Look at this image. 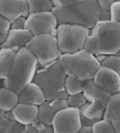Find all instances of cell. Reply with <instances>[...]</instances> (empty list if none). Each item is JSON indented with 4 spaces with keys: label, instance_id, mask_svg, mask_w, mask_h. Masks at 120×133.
Returning a JSON list of instances; mask_svg holds the SVG:
<instances>
[{
    "label": "cell",
    "instance_id": "obj_33",
    "mask_svg": "<svg viewBox=\"0 0 120 133\" xmlns=\"http://www.w3.org/2000/svg\"><path fill=\"white\" fill-rule=\"evenodd\" d=\"M111 20V14L110 11H102L100 10L99 22L100 21H107Z\"/></svg>",
    "mask_w": 120,
    "mask_h": 133
},
{
    "label": "cell",
    "instance_id": "obj_8",
    "mask_svg": "<svg viewBox=\"0 0 120 133\" xmlns=\"http://www.w3.org/2000/svg\"><path fill=\"white\" fill-rule=\"evenodd\" d=\"M59 23L52 11L30 13L26 17L25 29L33 36L49 34L56 37Z\"/></svg>",
    "mask_w": 120,
    "mask_h": 133
},
{
    "label": "cell",
    "instance_id": "obj_27",
    "mask_svg": "<svg viewBox=\"0 0 120 133\" xmlns=\"http://www.w3.org/2000/svg\"><path fill=\"white\" fill-rule=\"evenodd\" d=\"M16 121L5 118L0 119V133H11Z\"/></svg>",
    "mask_w": 120,
    "mask_h": 133
},
{
    "label": "cell",
    "instance_id": "obj_9",
    "mask_svg": "<svg viewBox=\"0 0 120 133\" xmlns=\"http://www.w3.org/2000/svg\"><path fill=\"white\" fill-rule=\"evenodd\" d=\"M51 126L54 133H78L82 124L79 109L66 107L53 118Z\"/></svg>",
    "mask_w": 120,
    "mask_h": 133
},
{
    "label": "cell",
    "instance_id": "obj_24",
    "mask_svg": "<svg viewBox=\"0 0 120 133\" xmlns=\"http://www.w3.org/2000/svg\"><path fill=\"white\" fill-rule=\"evenodd\" d=\"M66 101L68 107L79 109L87 103L82 93L68 96L66 98Z\"/></svg>",
    "mask_w": 120,
    "mask_h": 133
},
{
    "label": "cell",
    "instance_id": "obj_10",
    "mask_svg": "<svg viewBox=\"0 0 120 133\" xmlns=\"http://www.w3.org/2000/svg\"><path fill=\"white\" fill-rule=\"evenodd\" d=\"M98 86L111 95L120 92V76L109 68L101 65L93 77Z\"/></svg>",
    "mask_w": 120,
    "mask_h": 133
},
{
    "label": "cell",
    "instance_id": "obj_1",
    "mask_svg": "<svg viewBox=\"0 0 120 133\" xmlns=\"http://www.w3.org/2000/svg\"><path fill=\"white\" fill-rule=\"evenodd\" d=\"M85 49L95 56L116 55L120 50V23L98 22L90 30Z\"/></svg>",
    "mask_w": 120,
    "mask_h": 133
},
{
    "label": "cell",
    "instance_id": "obj_13",
    "mask_svg": "<svg viewBox=\"0 0 120 133\" xmlns=\"http://www.w3.org/2000/svg\"><path fill=\"white\" fill-rule=\"evenodd\" d=\"M33 35L26 29H13L10 28L5 39L2 44V48L10 49L17 52L25 47Z\"/></svg>",
    "mask_w": 120,
    "mask_h": 133
},
{
    "label": "cell",
    "instance_id": "obj_38",
    "mask_svg": "<svg viewBox=\"0 0 120 133\" xmlns=\"http://www.w3.org/2000/svg\"><path fill=\"white\" fill-rule=\"evenodd\" d=\"M117 55H119V56H120V50L119 51V52H118V53L117 54Z\"/></svg>",
    "mask_w": 120,
    "mask_h": 133
},
{
    "label": "cell",
    "instance_id": "obj_11",
    "mask_svg": "<svg viewBox=\"0 0 120 133\" xmlns=\"http://www.w3.org/2000/svg\"><path fill=\"white\" fill-rule=\"evenodd\" d=\"M29 14L27 0H0V15L10 24Z\"/></svg>",
    "mask_w": 120,
    "mask_h": 133
},
{
    "label": "cell",
    "instance_id": "obj_34",
    "mask_svg": "<svg viewBox=\"0 0 120 133\" xmlns=\"http://www.w3.org/2000/svg\"><path fill=\"white\" fill-rule=\"evenodd\" d=\"M78 133H93L92 127L83 126Z\"/></svg>",
    "mask_w": 120,
    "mask_h": 133
},
{
    "label": "cell",
    "instance_id": "obj_15",
    "mask_svg": "<svg viewBox=\"0 0 120 133\" xmlns=\"http://www.w3.org/2000/svg\"><path fill=\"white\" fill-rule=\"evenodd\" d=\"M19 103L39 107L46 101L44 93L34 82L28 84L18 94Z\"/></svg>",
    "mask_w": 120,
    "mask_h": 133
},
{
    "label": "cell",
    "instance_id": "obj_29",
    "mask_svg": "<svg viewBox=\"0 0 120 133\" xmlns=\"http://www.w3.org/2000/svg\"><path fill=\"white\" fill-rule=\"evenodd\" d=\"M78 0H52L54 8H65L75 4Z\"/></svg>",
    "mask_w": 120,
    "mask_h": 133
},
{
    "label": "cell",
    "instance_id": "obj_22",
    "mask_svg": "<svg viewBox=\"0 0 120 133\" xmlns=\"http://www.w3.org/2000/svg\"><path fill=\"white\" fill-rule=\"evenodd\" d=\"M92 128L93 133H116L112 124L104 118L94 123Z\"/></svg>",
    "mask_w": 120,
    "mask_h": 133
},
{
    "label": "cell",
    "instance_id": "obj_20",
    "mask_svg": "<svg viewBox=\"0 0 120 133\" xmlns=\"http://www.w3.org/2000/svg\"><path fill=\"white\" fill-rule=\"evenodd\" d=\"M30 13L52 11V0H27Z\"/></svg>",
    "mask_w": 120,
    "mask_h": 133
},
{
    "label": "cell",
    "instance_id": "obj_23",
    "mask_svg": "<svg viewBox=\"0 0 120 133\" xmlns=\"http://www.w3.org/2000/svg\"><path fill=\"white\" fill-rule=\"evenodd\" d=\"M25 131L27 133H54L52 126L45 124L38 119L25 127Z\"/></svg>",
    "mask_w": 120,
    "mask_h": 133
},
{
    "label": "cell",
    "instance_id": "obj_14",
    "mask_svg": "<svg viewBox=\"0 0 120 133\" xmlns=\"http://www.w3.org/2000/svg\"><path fill=\"white\" fill-rule=\"evenodd\" d=\"M67 106L66 99L47 100L38 107V119L45 124L51 126L55 115L61 110Z\"/></svg>",
    "mask_w": 120,
    "mask_h": 133
},
{
    "label": "cell",
    "instance_id": "obj_4",
    "mask_svg": "<svg viewBox=\"0 0 120 133\" xmlns=\"http://www.w3.org/2000/svg\"><path fill=\"white\" fill-rule=\"evenodd\" d=\"M58 61L67 76L83 82L93 79L101 66L95 55L85 48L73 53L62 54Z\"/></svg>",
    "mask_w": 120,
    "mask_h": 133
},
{
    "label": "cell",
    "instance_id": "obj_3",
    "mask_svg": "<svg viewBox=\"0 0 120 133\" xmlns=\"http://www.w3.org/2000/svg\"><path fill=\"white\" fill-rule=\"evenodd\" d=\"M59 24H69L92 29L99 22L100 9L97 0H78L76 4L65 8H54Z\"/></svg>",
    "mask_w": 120,
    "mask_h": 133
},
{
    "label": "cell",
    "instance_id": "obj_37",
    "mask_svg": "<svg viewBox=\"0 0 120 133\" xmlns=\"http://www.w3.org/2000/svg\"><path fill=\"white\" fill-rule=\"evenodd\" d=\"M1 49H2V44H0V51L1 50Z\"/></svg>",
    "mask_w": 120,
    "mask_h": 133
},
{
    "label": "cell",
    "instance_id": "obj_6",
    "mask_svg": "<svg viewBox=\"0 0 120 133\" xmlns=\"http://www.w3.org/2000/svg\"><path fill=\"white\" fill-rule=\"evenodd\" d=\"M89 33V29L78 25L59 24L56 37L62 54H71L84 49Z\"/></svg>",
    "mask_w": 120,
    "mask_h": 133
},
{
    "label": "cell",
    "instance_id": "obj_25",
    "mask_svg": "<svg viewBox=\"0 0 120 133\" xmlns=\"http://www.w3.org/2000/svg\"><path fill=\"white\" fill-rule=\"evenodd\" d=\"M101 65L113 70L120 76V56L118 55L107 56Z\"/></svg>",
    "mask_w": 120,
    "mask_h": 133
},
{
    "label": "cell",
    "instance_id": "obj_2",
    "mask_svg": "<svg viewBox=\"0 0 120 133\" xmlns=\"http://www.w3.org/2000/svg\"><path fill=\"white\" fill-rule=\"evenodd\" d=\"M39 67L35 57L24 47L16 52L9 75L3 81V86L18 94L27 85L33 82Z\"/></svg>",
    "mask_w": 120,
    "mask_h": 133
},
{
    "label": "cell",
    "instance_id": "obj_7",
    "mask_svg": "<svg viewBox=\"0 0 120 133\" xmlns=\"http://www.w3.org/2000/svg\"><path fill=\"white\" fill-rule=\"evenodd\" d=\"M25 47L36 58L39 67L58 60L62 55L56 37L49 34L33 36Z\"/></svg>",
    "mask_w": 120,
    "mask_h": 133
},
{
    "label": "cell",
    "instance_id": "obj_18",
    "mask_svg": "<svg viewBox=\"0 0 120 133\" xmlns=\"http://www.w3.org/2000/svg\"><path fill=\"white\" fill-rule=\"evenodd\" d=\"M18 103L16 92L3 86L0 88V109L3 111H12Z\"/></svg>",
    "mask_w": 120,
    "mask_h": 133
},
{
    "label": "cell",
    "instance_id": "obj_35",
    "mask_svg": "<svg viewBox=\"0 0 120 133\" xmlns=\"http://www.w3.org/2000/svg\"><path fill=\"white\" fill-rule=\"evenodd\" d=\"M107 56L106 55H96L95 56L96 57V59L98 60L100 64L101 65L102 63L103 62Z\"/></svg>",
    "mask_w": 120,
    "mask_h": 133
},
{
    "label": "cell",
    "instance_id": "obj_17",
    "mask_svg": "<svg viewBox=\"0 0 120 133\" xmlns=\"http://www.w3.org/2000/svg\"><path fill=\"white\" fill-rule=\"evenodd\" d=\"M103 118L112 124L116 133H120V92L112 95L110 99Z\"/></svg>",
    "mask_w": 120,
    "mask_h": 133
},
{
    "label": "cell",
    "instance_id": "obj_28",
    "mask_svg": "<svg viewBox=\"0 0 120 133\" xmlns=\"http://www.w3.org/2000/svg\"><path fill=\"white\" fill-rule=\"evenodd\" d=\"M111 19L120 23V0H115L110 11Z\"/></svg>",
    "mask_w": 120,
    "mask_h": 133
},
{
    "label": "cell",
    "instance_id": "obj_5",
    "mask_svg": "<svg viewBox=\"0 0 120 133\" xmlns=\"http://www.w3.org/2000/svg\"><path fill=\"white\" fill-rule=\"evenodd\" d=\"M67 75L58 60L37 70L33 82L42 89L47 101L66 99L65 83Z\"/></svg>",
    "mask_w": 120,
    "mask_h": 133
},
{
    "label": "cell",
    "instance_id": "obj_36",
    "mask_svg": "<svg viewBox=\"0 0 120 133\" xmlns=\"http://www.w3.org/2000/svg\"><path fill=\"white\" fill-rule=\"evenodd\" d=\"M5 112L0 109V119L4 117Z\"/></svg>",
    "mask_w": 120,
    "mask_h": 133
},
{
    "label": "cell",
    "instance_id": "obj_21",
    "mask_svg": "<svg viewBox=\"0 0 120 133\" xmlns=\"http://www.w3.org/2000/svg\"><path fill=\"white\" fill-rule=\"evenodd\" d=\"M65 88L68 96L82 94L83 82L74 77L67 76L65 83Z\"/></svg>",
    "mask_w": 120,
    "mask_h": 133
},
{
    "label": "cell",
    "instance_id": "obj_19",
    "mask_svg": "<svg viewBox=\"0 0 120 133\" xmlns=\"http://www.w3.org/2000/svg\"><path fill=\"white\" fill-rule=\"evenodd\" d=\"M16 52L5 48L0 51V79L4 80L9 75Z\"/></svg>",
    "mask_w": 120,
    "mask_h": 133
},
{
    "label": "cell",
    "instance_id": "obj_30",
    "mask_svg": "<svg viewBox=\"0 0 120 133\" xmlns=\"http://www.w3.org/2000/svg\"><path fill=\"white\" fill-rule=\"evenodd\" d=\"M26 18L21 17L14 21L10 24V28L15 29H25Z\"/></svg>",
    "mask_w": 120,
    "mask_h": 133
},
{
    "label": "cell",
    "instance_id": "obj_32",
    "mask_svg": "<svg viewBox=\"0 0 120 133\" xmlns=\"http://www.w3.org/2000/svg\"><path fill=\"white\" fill-rule=\"evenodd\" d=\"M25 127L16 122L13 126L11 133H21L25 131Z\"/></svg>",
    "mask_w": 120,
    "mask_h": 133
},
{
    "label": "cell",
    "instance_id": "obj_16",
    "mask_svg": "<svg viewBox=\"0 0 120 133\" xmlns=\"http://www.w3.org/2000/svg\"><path fill=\"white\" fill-rule=\"evenodd\" d=\"M12 112L15 121L25 127L38 119V109L37 106L19 103Z\"/></svg>",
    "mask_w": 120,
    "mask_h": 133
},
{
    "label": "cell",
    "instance_id": "obj_26",
    "mask_svg": "<svg viewBox=\"0 0 120 133\" xmlns=\"http://www.w3.org/2000/svg\"><path fill=\"white\" fill-rule=\"evenodd\" d=\"M10 29V23L0 15V44H2Z\"/></svg>",
    "mask_w": 120,
    "mask_h": 133
},
{
    "label": "cell",
    "instance_id": "obj_31",
    "mask_svg": "<svg viewBox=\"0 0 120 133\" xmlns=\"http://www.w3.org/2000/svg\"><path fill=\"white\" fill-rule=\"evenodd\" d=\"M115 1V0H98V5L101 10L110 11Z\"/></svg>",
    "mask_w": 120,
    "mask_h": 133
},
{
    "label": "cell",
    "instance_id": "obj_39",
    "mask_svg": "<svg viewBox=\"0 0 120 133\" xmlns=\"http://www.w3.org/2000/svg\"><path fill=\"white\" fill-rule=\"evenodd\" d=\"M27 133V132L25 131H23V132H22V133Z\"/></svg>",
    "mask_w": 120,
    "mask_h": 133
},
{
    "label": "cell",
    "instance_id": "obj_12",
    "mask_svg": "<svg viewBox=\"0 0 120 133\" xmlns=\"http://www.w3.org/2000/svg\"><path fill=\"white\" fill-rule=\"evenodd\" d=\"M82 94L88 103L105 109L112 96L98 86L92 79L83 82Z\"/></svg>",
    "mask_w": 120,
    "mask_h": 133
}]
</instances>
